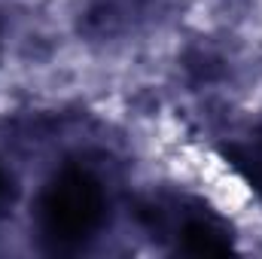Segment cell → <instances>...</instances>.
Instances as JSON below:
<instances>
[{
  "instance_id": "obj_1",
  "label": "cell",
  "mask_w": 262,
  "mask_h": 259,
  "mask_svg": "<svg viewBox=\"0 0 262 259\" xmlns=\"http://www.w3.org/2000/svg\"><path fill=\"white\" fill-rule=\"evenodd\" d=\"M110 220V195L104 180L85 165L58 168L37 198L40 238L61 253L89 247Z\"/></svg>"
},
{
  "instance_id": "obj_2",
  "label": "cell",
  "mask_w": 262,
  "mask_h": 259,
  "mask_svg": "<svg viewBox=\"0 0 262 259\" xmlns=\"http://www.w3.org/2000/svg\"><path fill=\"white\" fill-rule=\"evenodd\" d=\"M174 250L186 256H220L232 250V232L207 210H189L174 229Z\"/></svg>"
},
{
  "instance_id": "obj_3",
  "label": "cell",
  "mask_w": 262,
  "mask_h": 259,
  "mask_svg": "<svg viewBox=\"0 0 262 259\" xmlns=\"http://www.w3.org/2000/svg\"><path fill=\"white\" fill-rule=\"evenodd\" d=\"M232 162H235V168L262 192V143L232 146Z\"/></svg>"
},
{
  "instance_id": "obj_4",
  "label": "cell",
  "mask_w": 262,
  "mask_h": 259,
  "mask_svg": "<svg viewBox=\"0 0 262 259\" xmlns=\"http://www.w3.org/2000/svg\"><path fill=\"white\" fill-rule=\"evenodd\" d=\"M15 195H18V186H15V177L12 171L0 162V217H6L15 204Z\"/></svg>"
}]
</instances>
